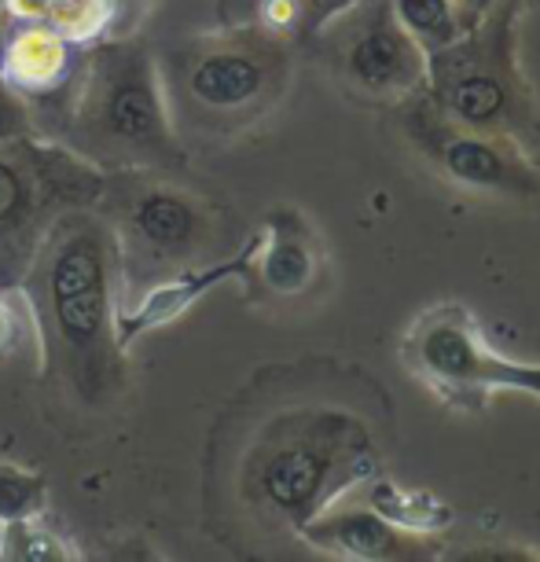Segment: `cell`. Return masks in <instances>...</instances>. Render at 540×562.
<instances>
[{"mask_svg":"<svg viewBox=\"0 0 540 562\" xmlns=\"http://www.w3.org/2000/svg\"><path fill=\"white\" fill-rule=\"evenodd\" d=\"M45 291H41V321L52 346L67 357L85 394L97 397L111 375V236L97 221H74L45 239Z\"/></svg>","mask_w":540,"mask_h":562,"instance_id":"1","label":"cell"},{"mask_svg":"<svg viewBox=\"0 0 540 562\" xmlns=\"http://www.w3.org/2000/svg\"><path fill=\"white\" fill-rule=\"evenodd\" d=\"M515 0L427 59L430 103L474 133L518 136L533 125L529 89L515 63Z\"/></svg>","mask_w":540,"mask_h":562,"instance_id":"2","label":"cell"},{"mask_svg":"<svg viewBox=\"0 0 540 562\" xmlns=\"http://www.w3.org/2000/svg\"><path fill=\"white\" fill-rule=\"evenodd\" d=\"M100 195V177L56 147L0 144V288L15 283L45 247L63 206Z\"/></svg>","mask_w":540,"mask_h":562,"instance_id":"3","label":"cell"},{"mask_svg":"<svg viewBox=\"0 0 540 562\" xmlns=\"http://www.w3.org/2000/svg\"><path fill=\"white\" fill-rule=\"evenodd\" d=\"M401 353L412 375L452 408H482L496 390H526L540 397V364L496 357L474 316L457 302L423 313L408 327Z\"/></svg>","mask_w":540,"mask_h":562,"instance_id":"4","label":"cell"},{"mask_svg":"<svg viewBox=\"0 0 540 562\" xmlns=\"http://www.w3.org/2000/svg\"><path fill=\"white\" fill-rule=\"evenodd\" d=\"M338 81L372 103L408 100L427 85V56L390 12V0H364L338 15L327 41Z\"/></svg>","mask_w":540,"mask_h":562,"instance_id":"5","label":"cell"},{"mask_svg":"<svg viewBox=\"0 0 540 562\" xmlns=\"http://www.w3.org/2000/svg\"><path fill=\"white\" fill-rule=\"evenodd\" d=\"M353 427L338 416H316L310 427L291 434L265 452L258 467V496L291 526H310V518L320 512V504L335 490H342L346 479H338L342 463L349 460L353 445H364V434L346 430Z\"/></svg>","mask_w":540,"mask_h":562,"instance_id":"6","label":"cell"},{"mask_svg":"<svg viewBox=\"0 0 540 562\" xmlns=\"http://www.w3.org/2000/svg\"><path fill=\"white\" fill-rule=\"evenodd\" d=\"M89 133L103 147L169 155V125L158 103L151 67L140 52H103L89 81Z\"/></svg>","mask_w":540,"mask_h":562,"instance_id":"7","label":"cell"},{"mask_svg":"<svg viewBox=\"0 0 540 562\" xmlns=\"http://www.w3.org/2000/svg\"><path fill=\"white\" fill-rule=\"evenodd\" d=\"M408 136L460 188L490 192V195H511V199L540 195L537 173L522 166V158H518V151L504 136L474 133L468 125H457L452 119H445L430 100L412 108Z\"/></svg>","mask_w":540,"mask_h":562,"instance_id":"8","label":"cell"},{"mask_svg":"<svg viewBox=\"0 0 540 562\" xmlns=\"http://www.w3.org/2000/svg\"><path fill=\"white\" fill-rule=\"evenodd\" d=\"M280 85V52L265 41H232L210 48L188 74V97L214 114L258 111Z\"/></svg>","mask_w":540,"mask_h":562,"instance_id":"9","label":"cell"},{"mask_svg":"<svg viewBox=\"0 0 540 562\" xmlns=\"http://www.w3.org/2000/svg\"><path fill=\"white\" fill-rule=\"evenodd\" d=\"M210 236L206 214L195 199L173 188L147 184L125 203V254L133 265H177L195 258Z\"/></svg>","mask_w":540,"mask_h":562,"instance_id":"10","label":"cell"},{"mask_svg":"<svg viewBox=\"0 0 540 562\" xmlns=\"http://www.w3.org/2000/svg\"><path fill=\"white\" fill-rule=\"evenodd\" d=\"M310 540L320 548L342 551L346 559H405L408 551H416V540L375 512H342L324 518V522H313Z\"/></svg>","mask_w":540,"mask_h":562,"instance_id":"11","label":"cell"},{"mask_svg":"<svg viewBox=\"0 0 540 562\" xmlns=\"http://www.w3.org/2000/svg\"><path fill=\"white\" fill-rule=\"evenodd\" d=\"M250 254H254V247H247V254H243V258L228 261V265H221V269H210V272H199V276H184V280L169 283V288L151 291V299H147L133 316H125V324L119 321V338L125 342V338H133L136 331H144V327H155V324L173 321L177 313H184V310H188V302L199 299L203 291H210L217 280H225V276L239 272L243 265H247Z\"/></svg>","mask_w":540,"mask_h":562,"instance_id":"12","label":"cell"},{"mask_svg":"<svg viewBox=\"0 0 540 562\" xmlns=\"http://www.w3.org/2000/svg\"><path fill=\"white\" fill-rule=\"evenodd\" d=\"M390 12L401 23V30L423 48V56L449 48L463 34L457 0H390Z\"/></svg>","mask_w":540,"mask_h":562,"instance_id":"13","label":"cell"},{"mask_svg":"<svg viewBox=\"0 0 540 562\" xmlns=\"http://www.w3.org/2000/svg\"><path fill=\"white\" fill-rule=\"evenodd\" d=\"M265 269V283L280 294H294V291H305L316 272V258H313V247L305 243L299 232H280L272 250L265 254L261 261Z\"/></svg>","mask_w":540,"mask_h":562,"instance_id":"14","label":"cell"},{"mask_svg":"<svg viewBox=\"0 0 540 562\" xmlns=\"http://www.w3.org/2000/svg\"><path fill=\"white\" fill-rule=\"evenodd\" d=\"M63 67H67V52L52 34H26L15 41L12 48V63H8V74L23 85V89H48L52 81L59 78Z\"/></svg>","mask_w":540,"mask_h":562,"instance_id":"15","label":"cell"},{"mask_svg":"<svg viewBox=\"0 0 540 562\" xmlns=\"http://www.w3.org/2000/svg\"><path fill=\"white\" fill-rule=\"evenodd\" d=\"M23 15L34 19H52L56 26H70V30H85V19L92 15L97 0H12Z\"/></svg>","mask_w":540,"mask_h":562,"instance_id":"16","label":"cell"},{"mask_svg":"<svg viewBox=\"0 0 540 562\" xmlns=\"http://www.w3.org/2000/svg\"><path fill=\"white\" fill-rule=\"evenodd\" d=\"M37 504V485L15 471H0V518H15Z\"/></svg>","mask_w":540,"mask_h":562,"instance_id":"17","label":"cell"},{"mask_svg":"<svg viewBox=\"0 0 540 562\" xmlns=\"http://www.w3.org/2000/svg\"><path fill=\"white\" fill-rule=\"evenodd\" d=\"M26 130H30V122H26L23 108L0 97V144H4V140H23Z\"/></svg>","mask_w":540,"mask_h":562,"instance_id":"18","label":"cell"},{"mask_svg":"<svg viewBox=\"0 0 540 562\" xmlns=\"http://www.w3.org/2000/svg\"><path fill=\"white\" fill-rule=\"evenodd\" d=\"M12 346V316H8V305L0 302V349Z\"/></svg>","mask_w":540,"mask_h":562,"instance_id":"19","label":"cell"},{"mask_svg":"<svg viewBox=\"0 0 540 562\" xmlns=\"http://www.w3.org/2000/svg\"><path fill=\"white\" fill-rule=\"evenodd\" d=\"M316 4H324V8H327V4H342V0H316Z\"/></svg>","mask_w":540,"mask_h":562,"instance_id":"20","label":"cell"}]
</instances>
